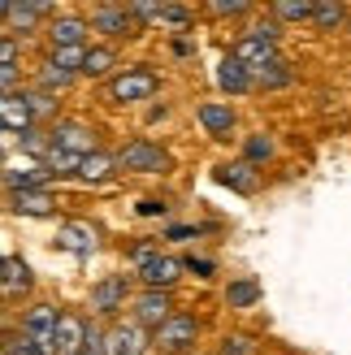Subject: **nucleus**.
<instances>
[{
  "label": "nucleus",
  "mask_w": 351,
  "mask_h": 355,
  "mask_svg": "<svg viewBox=\"0 0 351 355\" xmlns=\"http://www.w3.org/2000/svg\"><path fill=\"white\" fill-rule=\"evenodd\" d=\"M156 92H161V74H156L152 65H130L126 74H117L104 87V96L113 104H139V100H152Z\"/></svg>",
  "instance_id": "nucleus-1"
},
{
  "label": "nucleus",
  "mask_w": 351,
  "mask_h": 355,
  "mask_svg": "<svg viewBox=\"0 0 351 355\" xmlns=\"http://www.w3.org/2000/svg\"><path fill=\"white\" fill-rule=\"evenodd\" d=\"M196 338H200V321L191 312H173L165 325L152 329V347L161 355H182V351L196 347Z\"/></svg>",
  "instance_id": "nucleus-2"
},
{
  "label": "nucleus",
  "mask_w": 351,
  "mask_h": 355,
  "mask_svg": "<svg viewBox=\"0 0 351 355\" xmlns=\"http://www.w3.org/2000/svg\"><path fill=\"white\" fill-rule=\"evenodd\" d=\"M113 161H117V169H126V173H169L173 169V156L165 148L148 144V139H130Z\"/></svg>",
  "instance_id": "nucleus-3"
},
{
  "label": "nucleus",
  "mask_w": 351,
  "mask_h": 355,
  "mask_svg": "<svg viewBox=\"0 0 351 355\" xmlns=\"http://www.w3.org/2000/svg\"><path fill=\"white\" fill-rule=\"evenodd\" d=\"M48 148L61 152V156H74V161H83V156L96 152V130L83 126V121H57L48 135Z\"/></svg>",
  "instance_id": "nucleus-4"
},
{
  "label": "nucleus",
  "mask_w": 351,
  "mask_h": 355,
  "mask_svg": "<svg viewBox=\"0 0 351 355\" xmlns=\"http://www.w3.org/2000/svg\"><path fill=\"white\" fill-rule=\"evenodd\" d=\"M230 57H234L239 65H248V69L273 61V57H277V31H273V26H256V31H248V35H243V40L230 48Z\"/></svg>",
  "instance_id": "nucleus-5"
},
{
  "label": "nucleus",
  "mask_w": 351,
  "mask_h": 355,
  "mask_svg": "<svg viewBox=\"0 0 351 355\" xmlns=\"http://www.w3.org/2000/svg\"><path fill=\"white\" fill-rule=\"evenodd\" d=\"M87 31H100V35H109V40H135L144 26L130 17V5H96Z\"/></svg>",
  "instance_id": "nucleus-6"
},
{
  "label": "nucleus",
  "mask_w": 351,
  "mask_h": 355,
  "mask_svg": "<svg viewBox=\"0 0 351 355\" xmlns=\"http://www.w3.org/2000/svg\"><path fill=\"white\" fill-rule=\"evenodd\" d=\"M87 329H92V325H87L78 312H61L57 316V329H52V343H48V355H78Z\"/></svg>",
  "instance_id": "nucleus-7"
},
{
  "label": "nucleus",
  "mask_w": 351,
  "mask_h": 355,
  "mask_svg": "<svg viewBox=\"0 0 351 355\" xmlns=\"http://www.w3.org/2000/svg\"><path fill=\"white\" fill-rule=\"evenodd\" d=\"M178 277H182V260H173V256L152 252L148 260H139V282H144L148 291H169Z\"/></svg>",
  "instance_id": "nucleus-8"
},
{
  "label": "nucleus",
  "mask_w": 351,
  "mask_h": 355,
  "mask_svg": "<svg viewBox=\"0 0 351 355\" xmlns=\"http://www.w3.org/2000/svg\"><path fill=\"white\" fill-rule=\"evenodd\" d=\"M148 334L135 321H117L109 334H104V355H148Z\"/></svg>",
  "instance_id": "nucleus-9"
},
{
  "label": "nucleus",
  "mask_w": 351,
  "mask_h": 355,
  "mask_svg": "<svg viewBox=\"0 0 351 355\" xmlns=\"http://www.w3.org/2000/svg\"><path fill=\"white\" fill-rule=\"evenodd\" d=\"M173 316V299L169 291H144L135 299V325L139 329H156V325H165Z\"/></svg>",
  "instance_id": "nucleus-10"
},
{
  "label": "nucleus",
  "mask_w": 351,
  "mask_h": 355,
  "mask_svg": "<svg viewBox=\"0 0 351 355\" xmlns=\"http://www.w3.org/2000/svg\"><path fill=\"white\" fill-rule=\"evenodd\" d=\"M126 295H130V282L113 273V277H100L96 286H92V308L100 316H117L121 308H126Z\"/></svg>",
  "instance_id": "nucleus-11"
},
{
  "label": "nucleus",
  "mask_w": 351,
  "mask_h": 355,
  "mask_svg": "<svg viewBox=\"0 0 351 355\" xmlns=\"http://www.w3.org/2000/svg\"><path fill=\"white\" fill-rule=\"evenodd\" d=\"M57 308L52 304H35L26 316H22V338H31L40 351H48V343H52V329H57Z\"/></svg>",
  "instance_id": "nucleus-12"
},
{
  "label": "nucleus",
  "mask_w": 351,
  "mask_h": 355,
  "mask_svg": "<svg viewBox=\"0 0 351 355\" xmlns=\"http://www.w3.org/2000/svg\"><path fill=\"white\" fill-rule=\"evenodd\" d=\"M31 286H35V273H31L26 260H17V256L0 260V295H5V299H22V295H31Z\"/></svg>",
  "instance_id": "nucleus-13"
},
{
  "label": "nucleus",
  "mask_w": 351,
  "mask_h": 355,
  "mask_svg": "<svg viewBox=\"0 0 351 355\" xmlns=\"http://www.w3.org/2000/svg\"><path fill=\"white\" fill-rule=\"evenodd\" d=\"M35 126V117L26 109V100L22 92H9V96H0V130H13V135H22Z\"/></svg>",
  "instance_id": "nucleus-14"
},
{
  "label": "nucleus",
  "mask_w": 351,
  "mask_h": 355,
  "mask_svg": "<svg viewBox=\"0 0 351 355\" xmlns=\"http://www.w3.org/2000/svg\"><path fill=\"white\" fill-rule=\"evenodd\" d=\"M217 182L221 187H230V191H239V195H252L256 187H260V173L248 165V161H234V165H217Z\"/></svg>",
  "instance_id": "nucleus-15"
},
{
  "label": "nucleus",
  "mask_w": 351,
  "mask_h": 355,
  "mask_svg": "<svg viewBox=\"0 0 351 355\" xmlns=\"http://www.w3.org/2000/svg\"><path fill=\"white\" fill-rule=\"evenodd\" d=\"M9 208L22 212V217H52L57 200L48 191H9Z\"/></svg>",
  "instance_id": "nucleus-16"
},
{
  "label": "nucleus",
  "mask_w": 351,
  "mask_h": 355,
  "mask_svg": "<svg viewBox=\"0 0 351 355\" xmlns=\"http://www.w3.org/2000/svg\"><path fill=\"white\" fill-rule=\"evenodd\" d=\"M52 48H83L87 44V17H57L48 26Z\"/></svg>",
  "instance_id": "nucleus-17"
},
{
  "label": "nucleus",
  "mask_w": 351,
  "mask_h": 355,
  "mask_svg": "<svg viewBox=\"0 0 351 355\" xmlns=\"http://www.w3.org/2000/svg\"><path fill=\"white\" fill-rule=\"evenodd\" d=\"M200 126L213 139H225L234 130V109L230 104H200Z\"/></svg>",
  "instance_id": "nucleus-18"
},
{
  "label": "nucleus",
  "mask_w": 351,
  "mask_h": 355,
  "mask_svg": "<svg viewBox=\"0 0 351 355\" xmlns=\"http://www.w3.org/2000/svg\"><path fill=\"white\" fill-rule=\"evenodd\" d=\"M78 178H83V182H109V178L117 173V161H113V156L109 152H92V156H83V161H78V169H74Z\"/></svg>",
  "instance_id": "nucleus-19"
},
{
  "label": "nucleus",
  "mask_w": 351,
  "mask_h": 355,
  "mask_svg": "<svg viewBox=\"0 0 351 355\" xmlns=\"http://www.w3.org/2000/svg\"><path fill=\"white\" fill-rule=\"evenodd\" d=\"M217 83H221V92H230V96L252 92V74H248V65H239L234 57H225V61L217 65Z\"/></svg>",
  "instance_id": "nucleus-20"
},
{
  "label": "nucleus",
  "mask_w": 351,
  "mask_h": 355,
  "mask_svg": "<svg viewBox=\"0 0 351 355\" xmlns=\"http://www.w3.org/2000/svg\"><path fill=\"white\" fill-rule=\"evenodd\" d=\"M48 169L44 165H26V169H5V187L9 191H44V182H48Z\"/></svg>",
  "instance_id": "nucleus-21"
},
{
  "label": "nucleus",
  "mask_w": 351,
  "mask_h": 355,
  "mask_svg": "<svg viewBox=\"0 0 351 355\" xmlns=\"http://www.w3.org/2000/svg\"><path fill=\"white\" fill-rule=\"evenodd\" d=\"M248 74H252V87H286V83H291V65H286L282 57H273V61H265V65L248 69Z\"/></svg>",
  "instance_id": "nucleus-22"
},
{
  "label": "nucleus",
  "mask_w": 351,
  "mask_h": 355,
  "mask_svg": "<svg viewBox=\"0 0 351 355\" xmlns=\"http://www.w3.org/2000/svg\"><path fill=\"white\" fill-rule=\"evenodd\" d=\"M61 247H69V252H78V256L96 252V230L83 225V221H69V225H61Z\"/></svg>",
  "instance_id": "nucleus-23"
},
{
  "label": "nucleus",
  "mask_w": 351,
  "mask_h": 355,
  "mask_svg": "<svg viewBox=\"0 0 351 355\" xmlns=\"http://www.w3.org/2000/svg\"><path fill=\"white\" fill-rule=\"evenodd\" d=\"M225 304L230 308H256L260 304V282L256 277H239L225 286Z\"/></svg>",
  "instance_id": "nucleus-24"
},
{
  "label": "nucleus",
  "mask_w": 351,
  "mask_h": 355,
  "mask_svg": "<svg viewBox=\"0 0 351 355\" xmlns=\"http://www.w3.org/2000/svg\"><path fill=\"white\" fill-rule=\"evenodd\" d=\"M48 13H52L48 5H9V9H5V22L17 26V31H35Z\"/></svg>",
  "instance_id": "nucleus-25"
},
{
  "label": "nucleus",
  "mask_w": 351,
  "mask_h": 355,
  "mask_svg": "<svg viewBox=\"0 0 351 355\" xmlns=\"http://www.w3.org/2000/svg\"><path fill=\"white\" fill-rule=\"evenodd\" d=\"M113 65H117V52H113V48H87V52H83V69H78V74L100 78V74H109Z\"/></svg>",
  "instance_id": "nucleus-26"
},
{
  "label": "nucleus",
  "mask_w": 351,
  "mask_h": 355,
  "mask_svg": "<svg viewBox=\"0 0 351 355\" xmlns=\"http://www.w3.org/2000/svg\"><path fill=\"white\" fill-rule=\"evenodd\" d=\"M83 52H87V44H83V48H52L48 65H52V69H61V74H69V78H78V69H83Z\"/></svg>",
  "instance_id": "nucleus-27"
},
{
  "label": "nucleus",
  "mask_w": 351,
  "mask_h": 355,
  "mask_svg": "<svg viewBox=\"0 0 351 355\" xmlns=\"http://www.w3.org/2000/svg\"><path fill=\"white\" fill-rule=\"evenodd\" d=\"M273 156H277L273 135H252V139H248V165H252V169L265 165V161H273Z\"/></svg>",
  "instance_id": "nucleus-28"
},
{
  "label": "nucleus",
  "mask_w": 351,
  "mask_h": 355,
  "mask_svg": "<svg viewBox=\"0 0 351 355\" xmlns=\"http://www.w3.org/2000/svg\"><path fill=\"white\" fill-rule=\"evenodd\" d=\"M343 17H347L343 5H312V17H308V22H317L321 31H334V26H343Z\"/></svg>",
  "instance_id": "nucleus-29"
},
{
  "label": "nucleus",
  "mask_w": 351,
  "mask_h": 355,
  "mask_svg": "<svg viewBox=\"0 0 351 355\" xmlns=\"http://www.w3.org/2000/svg\"><path fill=\"white\" fill-rule=\"evenodd\" d=\"M217 355H256V338L252 334H225Z\"/></svg>",
  "instance_id": "nucleus-30"
},
{
  "label": "nucleus",
  "mask_w": 351,
  "mask_h": 355,
  "mask_svg": "<svg viewBox=\"0 0 351 355\" xmlns=\"http://www.w3.org/2000/svg\"><path fill=\"white\" fill-rule=\"evenodd\" d=\"M273 17H282V22H308L312 17V5H295V0H282V5H273Z\"/></svg>",
  "instance_id": "nucleus-31"
},
{
  "label": "nucleus",
  "mask_w": 351,
  "mask_h": 355,
  "mask_svg": "<svg viewBox=\"0 0 351 355\" xmlns=\"http://www.w3.org/2000/svg\"><path fill=\"white\" fill-rule=\"evenodd\" d=\"M22 100H26V109H31V117H48L52 109H57V100H52L48 92H22Z\"/></svg>",
  "instance_id": "nucleus-32"
},
{
  "label": "nucleus",
  "mask_w": 351,
  "mask_h": 355,
  "mask_svg": "<svg viewBox=\"0 0 351 355\" xmlns=\"http://www.w3.org/2000/svg\"><path fill=\"white\" fill-rule=\"evenodd\" d=\"M0 355H48V351H40L31 338H22V334H13V338L0 343Z\"/></svg>",
  "instance_id": "nucleus-33"
},
{
  "label": "nucleus",
  "mask_w": 351,
  "mask_h": 355,
  "mask_svg": "<svg viewBox=\"0 0 351 355\" xmlns=\"http://www.w3.org/2000/svg\"><path fill=\"white\" fill-rule=\"evenodd\" d=\"M248 9H252L248 0H213V5H208V13H217V17H239Z\"/></svg>",
  "instance_id": "nucleus-34"
},
{
  "label": "nucleus",
  "mask_w": 351,
  "mask_h": 355,
  "mask_svg": "<svg viewBox=\"0 0 351 355\" xmlns=\"http://www.w3.org/2000/svg\"><path fill=\"white\" fill-rule=\"evenodd\" d=\"M156 22H169V26H191V9L182 5H161V17Z\"/></svg>",
  "instance_id": "nucleus-35"
},
{
  "label": "nucleus",
  "mask_w": 351,
  "mask_h": 355,
  "mask_svg": "<svg viewBox=\"0 0 351 355\" xmlns=\"http://www.w3.org/2000/svg\"><path fill=\"white\" fill-rule=\"evenodd\" d=\"M40 83H44V92H52V87H69L74 78L61 74V69H52V65H44V69H40Z\"/></svg>",
  "instance_id": "nucleus-36"
},
{
  "label": "nucleus",
  "mask_w": 351,
  "mask_h": 355,
  "mask_svg": "<svg viewBox=\"0 0 351 355\" xmlns=\"http://www.w3.org/2000/svg\"><path fill=\"white\" fill-rule=\"evenodd\" d=\"M182 269H187V273H196V277H213V273H217V264H213V260H204V256H191V260H182Z\"/></svg>",
  "instance_id": "nucleus-37"
},
{
  "label": "nucleus",
  "mask_w": 351,
  "mask_h": 355,
  "mask_svg": "<svg viewBox=\"0 0 351 355\" xmlns=\"http://www.w3.org/2000/svg\"><path fill=\"white\" fill-rule=\"evenodd\" d=\"M78 355H104V334L92 325V329H87V338H83V351Z\"/></svg>",
  "instance_id": "nucleus-38"
},
{
  "label": "nucleus",
  "mask_w": 351,
  "mask_h": 355,
  "mask_svg": "<svg viewBox=\"0 0 351 355\" xmlns=\"http://www.w3.org/2000/svg\"><path fill=\"white\" fill-rule=\"evenodd\" d=\"M139 217H161V212H165V200H156V195H148V200H139Z\"/></svg>",
  "instance_id": "nucleus-39"
},
{
  "label": "nucleus",
  "mask_w": 351,
  "mask_h": 355,
  "mask_svg": "<svg viewBox=\"0 0 351 355\" xmlns=\"http://www.w3.org/2000/svg\"><path fill=\"white\" fill-rule=\"evenodd\" d=\"M17 78H22V74H17V65H0V96H9L13 87H17Z\"/></svg>",
  "instance_id": "nucleus-40"
},
{
  "label": "nucleus",
  "mask_w": 351,
  "mask_h": 355,
  "mask_svg": "<svg viewBox=\"0 0 351 355\" xmlns=\"http://www.w3.org/2000/svg\"><path fill=\"white\" fill-rule=\"evenodd\" d=\"M0 65H17V40L0 35Z\"/></svg>",
  "instance_id": "nucleus-41"
},
{
  "label": "nucleus",
  "mask_w": 351,
  "mask_h": 355,
  "mask_svg": "<svg viewBox=\"0 0 351 355\" xmlns=\"http://www.w3.org/2000/svg\"><path fill=\"white\" fill-rule=\"evenodd\" d=\"M0 152H5V144H0Z\"/></svg>",
  "instance_id": "nucleus-42"
}]
</instances>
